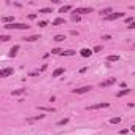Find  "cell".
I'll return each mask as SVG.
<instances>
[{
  "label": "cell",
  "mask_w": 135,
  "mask_h": 135,
  "mask_svg": "<svg viewBox=\"0 0 135 135\" xmlns=\"http://www.w3.org/2000/svg\"><path fill=\"white\" fill-rule=\"evenodd\" d=\"M127 132H129L127 129H122V130H121V132H119V134H121V135H126V134H127Z\"/></svg>",
  "instance_id": "obj_33"
},
{
  "label": "cell",
  "mask_w": 135,
  "mask_h": 135,
  "mask_svg": "<svg viewBox=\"0 0 135 135\" xmlns=\"http://www.w3.org/2000/svg\"><path fill=\"white\" fill-rule=\"evenodd\" d=\"M38 13H41V14H46V13H51V8H41V10H38Z\"/></svg>",
  "instance_id": "obj_23"
},
{
  "label": "cell",
  "mask_w": 135,
  "mask_h": 135,
  "mask_svg": "<svg viewBox=\"0 0 135 135\" xmlns=\"http://www.w3.org/2000/svg\"><path fill=\"white\" fill-rule=\"evenodd\" d=\"M54 40H56V41H64V40H65V35H61V34L56 35V37H54Z\"/></svg>",
  "instance_id": "obj_21"
},
{
  "label": "cell",
  "mask_w": 135,
  "mask_h": 135,
  "mask_svg": "<svg viewBox=\"0 0 135 135\" xmlns=\"http://www.w3.org/2000/svg\"><path fill=\"white\" fill-rule=\"evenodd\" d=\"M18 51H19V45H14V46L10 49V56H11V57H14V56L18 54Z\"/></svg>",
  "instance_id": "obj_10"
},
{
  "label": "cell",
  "mask_w": 135,
  "mask_h": 135,
  "mask_svg": "<svg viewBox=\"0 0 135 135\" xmlns=\"http://www.w3.org/2000/svg\"><path fill=\"white\" fill-rule=\"evenodd\" d=\"M64 72H65V68H64V67H59V68H56V70L53 72V76H54V78H57V76H61Z\"/></svg>",
  "instance_id": "obj_9"
},
{
  "label": "cell",
  "mask_w": 135,
  "mask_h": 135,
  "mask_svg": "<svg viewBox=\"0 0 135 135\" xmlns=\"http://www.w3.org/2000/svg\"><path fill=\"white\" fill-rule=\"evenodd\" d=\"M102 40H111V37H110V35H103V37H102Z\"/></svg>",
  "instance_id": "obj_31"
},
{
  "label": "cell",
  "mask_w": 135,
  "mask_h": 135,
  "mask_svg": "<svg viewBox=\"0 0 135 135\" xmlns=\"http://www.w3.org/2000/svg\"><path fill=\"white\" fill-rule=\"evenodd\" d=\"M38 110H40V111H48V113H54V111H56L53 107H38Z\"/></svg>",
  "instance_id": "obj_12"
},
{
  "label": "cell",
  "mask_w": 135,
  "mask_h": 135,
  "mask_svg": "<svg viewBox=\"0 0 135 135\" xmlns=\"http://www.w3.org/2000/svg\"><path fill=\"white\" fill-rule=\"evenodd\" d=\"M46 67H48L46 64H43V65H41V68H40V72H45V70H46Z\"/></svg>",
  "instance_id": "obj_32"
},
{
  "label": "cell",
  "mask_w": 135,
  "mask_h": 135,
  "mask_svg": "<svg viewBox=\"0 0 135 135\" xmlns=\"http://www.w3.org/2000/svg\"><path fill=\"white\" fill-rule=\"evenodd\" d=\"M72 10V5H64V7L59 10V13H67V11H70Z\"/></svg>",
  "instance_id": "obj_17"
},
{
  "label": "cell",
  "mask_w": 135,
  "mask_h": 135,
  "mask_svg": "<svg viewBox=\"0 0 135 135\" xmlns=\"http://www.w3.org/2000/svg\"><path fill=\"white\" fill-rule=\"evenodd\" d=\"M92 53H94V51H91V49H88V48H83V49L80 51V56L81 57H91Z\"/></svg>",
  "instance_id": "obj_7"
},
{
  "label": "cell",
  "mask_w": 135,
  "mask_h": 135,
  "mask_svg": "<svg viewBox=\"0 0 135 135\" xmlns=\"http://www.w3.org/2000/svg\"><path fill=\"white\" fill-rule=\"evenodd\" d=\"M10 38H11L10 35H0V40H2V41H8Z\"/></svg>",
  "instance_id": "obj_25"
},
{
  "label": "cell",
  "mask_w": 135,
  "mask_h": 135,
  "mask_svg": "<svg viewBox=\"0 0 135 135\" xmlns=\"http://www.w3.org/2000/svg\"><path fill=\"white\" fill-rule=\"evenodd\" d=\"M22 94H26V89H16L11 92V95H22Z\"/></svg>",
  "instance_id": "obj_19"
},
{
  "label": "cell",
  "mask_w": 135,
  "mask_h": 135,
  "mask_svg": "<svg viewBox=\"0 0 135 135\" xmlns=\"http://www.w3.org/2000/svg\"><path fill=\"white\" fill-rule=\"evenodd\" d=\"M121 18H124V13H111L110 16H107L105 19L107 21H115V19H121Z\"/></svg>",
  "instance_id": "obj_6"
},
{
  "label": "cell",
  "mask_w": 135,
  "mask_h": 135,
  "mask_svg": "<svg viewBox=\"0 0 135 135\" xmlns=\"http://www.w3.org/2000/svg\"><path fill=\"white\" fill-rule=\"evenodd\" d=\"M110 107V103L108 102H100V103H95V105H91V107H88L86 110H100V108H108Z\"/></svg>",
  "instance_id": "obj_3"
},
{
  "label": "cell",
  "mask_w": 135,
  "mask_h": 135,
  "mask_svg": "<svg viewBox=\"0 0 135 135\" xmlns=\"http://www.w3.org/2000/svg\"><path fill=\"white\" fill-rule=\"evenodd\" d=\"M76 54V51H73V49H67V51H62L61 56H75Z\"/></svg>",
  "instance_id": "obj_16"
},
{
  "label": "cell",
  "mask_w": 135,
  "mask_h": 135,
  "mask_svg": "<svg viewBox=\"0 0 135 135\" xmlns=\"http://www.w3.org/2000/svg\"><path fill=\"white\" fill-rule=\"evenodd\" d=\"M3 29H7V30H27L29 26L22 24V22H13V24H5Z\"/></svg>",
  "instance_id": "obj_1"
},
{
  "label": "cell",
  "mask_w": 135,
  "mask_h": 135,
  "mask_svg": "<svg viewBox=\"0 0 135 135\" xmlns=\"http://www.w3.org/2000/svg\"><path fill=\"white\" fill-rule=\"evenodd\" d=\"M72 21L78 22V21H80V16H78V14H72Z\"/></svg>",
  "instance_id": "obj_27"
},
{
  "label": "cell",
  "mask_w": 135,
  "mask_h": 135,
  "mask_svg": "<svg viewBox=\"0 0 135 135\" xmlns=\"http://www.w3.org/2000/svg\"><path fill=\"white\" fill-rule=\"evenodd\" d=\"M115 83H116L115 78H110V80H107V81H102L100 88H108V86H111V84H115Z\"/></svg>",
  "instance_id": "obj_8"
},
{
  "label": "cell",
  "mask_w": 135,
  "mask_h": 135,
  "mask_svg": "<svg viewBox=\"0 0 135 135\" xmlns=\"http://www.w3.org/2000/svg\"><path fill=\"white\" fill-rule=\"evenodd\" d=\"M111 13H113L111 8H105V10H102V11H100V16H105V18H107V16H110Z\"/></svg>",
  "instance_id": "obj_11"
},
{
  "label": "cell",
  "mask_w": 135,
  "mask_h": 135,
  "mask_svg": "<svg viewBox=\"0 0 135 135\" xmlns=\"http://www.w3.org/2000/svg\"><path fill=\"white\" fill-rule=\"evenodd\" d=\"M119 121H121V118H111V119H110V122H111V124H118Z\"/></svg>",
  "instance_id": "obj_26"
},
{
  "label": "cell",
  "mask_w": 135,
  "mask_h": 135,
  "mask_svg": "<svg viewBox=\"0 0 135 135\" xmlns=\"http://www.w3.org/2000/svg\"><path fill=\"white\" fill-rule=\"evenodd\" d=\"M132 130H134V132H135V124H134V126H132Z\"/></svg>",
  "instance_id": "obj_35"
},
{
  "label": "cell",
  "mask_w": 135,
  "mask_h": 135,
  "mask_svg": "<svg viewBox=\"0 0 135 135\" xmlns=\"http://www.w3.org/2000/svg\"><path fill=\"white\" fill-rule=\"evenodd\" d=\"M38 38H41L40 35H30V37H26L24 40H26V41H37Z\"/></svg>",
  "instance_id": "obj_14"
},
{
  "label": "cell",
  "mask_w": 135,
  "mask_h": 135,
  "mask_svg": "<svg viewBox=\"0 0 135 135\" xmlns=\"http://www.w3.org/2000/svg\"><path fill=\"white\" fill-rule=\"evenodd\" d=\"M13 67H5V68H2L0 70V76L2 78H7V76H10V75H13Z\"/></svg>",
  "instance_id": "obj_4"
},
{
  "label": "cell",
  "mask_w": 135,
  "mask_h": 135,
  "mask_svg": "<svg viewBox=\"0 0 135 135\" xmlns=\"http://www.w3.org/2000/svg\"><path fill=\"white\" fill-rule=\"evenodd\" d=\"M92 89V86H83V88H78V89H73L75 94H86Z\"/></svg>",
  "instance_id": "obj_5"
},
{
  "label": "cell",
  "mask_w": 135,
  "mask_h": 135,
  "mask_svg": "<svg viewBox=\"0 0 135 135\" xmlns=\"http://www.w3.org/2000/svg\"><path fill=\"white\" fill-rule=\"evenodd\" d=\"M62 51L64 49H61V48H54V49H51V54H62Z\"/></svg>",
  "instance_id": "obj_22"
},
{
  "label": "cell",
  "mask_w": 135,
  "mask_h": 135,
  "mask_svg": "<svg viewBox=\"0 0 135 135\" xmlns=\"http://www.w3.org/2000/svg\"><path fill=\"white\" fill-rule=\"evenodd\" d=\"M37 75H40V70H38V72H30L29 76H37Z\"/></svg>",
  "instance_id": "obj_29"
},
{
  "label": "cell",
  "mask_w": 135,
  "mask_h": 135,
  "mask_svg": "<svg viewBox=\"0 0 135 135\" xmlns=\"http://www.w3.org/2000/svg\"><path fill=\"white\" fill-rule=\"evenodd\" d=\"M130 94V89H122V91H119L118 94H116V97H124V95Z\"/></svg>",
  "instance_id": "obj_13"
},
{
  "label": "cell",
  "mask_w": 135,
  "mask_h": 135,
  "mask_svg": "<svg viewBox=\"0 0 135 135\" xmlns=\"http://www.w3.org/2000/svg\"><path fill=\"white\" fill-rule=\"evenodd\" d=\"M127 27H129V29H135V21L132 22V24H130V26H127Z\"/></svg>",
  "instance_id": "obj_34"
},
{
  "label": "cell",
  "mask_w": 135,
  "mask_h": 135,
  "mask_svg": "<svg viewBox=\"0 0 135 135\" xmlns=\"http://www.w3.org/2000/svg\"><path fill=\"white\" fill-rule=\"evenodd\" d=\"M64 22H65V19H64V18H57V19L53 21V26H61V24H64Z\"/></svg>",
  "instance_id": "obj_15"
},
{
  "label": "cell",
  "mask_w": 135,
  "mask_h": 135,
  "mask_svg": "<svg viewBox=\"0 0 135 135\" xmlns=\"http://www.w3.org/2000/svg\"><path fill=\"white\" fill-rule=\"evenodd\" d=\"M107 61L108 62H118V61H119V56H116V54H115V56H108Z\"/></svg>",
  "instance_id": "obj_18"
},
{
  "label": "cell",
  "mask_w": 135,
  "mask_h": 135,
  "mask_svg": "<svg viewBox=\"0 0 135 135\" xmlns=\"http://www.w3.org/2000/svg\"><path fill=\"white\" fill-rule=\"evenodd\" d=\"M67 122H68V118H64V119H61V121L57 122V126H65Z\"/></svg>",
  "instance_id": "obj_24"
},
{
  "label": "cell",
  "mask_w": 135,
  "mask_h": 135,
  "mask_svg": "<svg viewBox=\"0 0 135 135\" xmlns=\"http://www.w3.org/2000/svg\"><path fill=\"white\" fill-rule=\"evenodd\" d=\"M92 11H94V10H92V8L89 7V8H75L73 10V14H78V16H81V14H89V13H92Z\"/></svg>",
  "instance_id": "obj_2"
},
{
  "label": "cell",
  "mask_w": 135,
  "mask_h": 135,
  "mask_svg": "<svg viewBox=\"0 0 135 135\" xmlns=\"http://www.w3.org/2000/svg\"><path fill=\"white\" fill-rule=\"evenodd\" d=\"M46 26H48L46 21H40V22H38V27H46Z\"/></svg>",
  "instance_id": "obj_28"
},
{
  "label": "cell",
  "mask_w": 135,
  "mask_h": 135,
  "mask_svg": "<svg viewBox=\"0 0 135 135\" xmlns=\"http://www.w3.org/2000/svg\"><path fill=\"white\" fill-rule=\"evenodd\" d=\"M43 118H45V115H38V116H35V118H29L27 121L32 122V121H38V119H43Z\"/></svg>",
  "instance_id": "obj_20"
},
{
  "label": "cell",
  "mask_w": 135,
  "mask_h": 135,
  "mask_svg": "<svg viewBox=\"0 0 135 135\" xmlns=\"http://www.w3.org/2000/svg\"><path fill=\"white\" fill-rule=\"evenodd\" d=\"M102 51V46H95L94 48V53H100Z\"/></svg>",
  "instance_id": "obj_30"
}]
</instances>
